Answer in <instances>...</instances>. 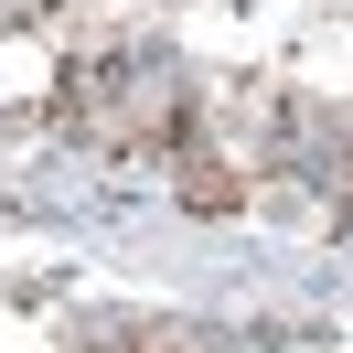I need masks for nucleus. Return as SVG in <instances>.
Listing matches in <instances>:
<instances>
[{
	"instance_id": "obj_1",
	"label": "nucleus",
	"mask_w": 353,
	"mask_h": 353,
	"mask_svg": "<svg viewBox=\"0 0 353 353\" xmlns=\"http://www.w3.org/2000/svg\"><path fill=\"white\" fill-rule=\"evenodd\" d=\"M86 353H214L203 332H118V343H86Z\"/></svg>"
}]
</instances>
